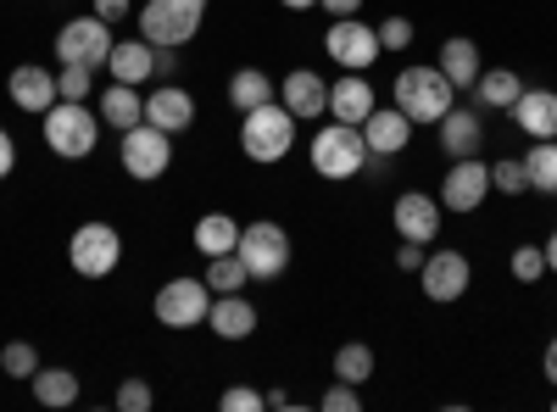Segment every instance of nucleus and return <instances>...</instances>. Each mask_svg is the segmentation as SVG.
<instances>
[{
  "label": "nucleus",
  "mask_w": 557,
  "mask_h": 412,
  "mask_svg": "<svg viewBox=\"0 0 557 412\" xmlns=\"http://www.w3.org/2000/svg\"><path fill=\"white\" fill-rule=\"evenodd\" d=\"M391 96H396V107L412 117V128H418V123H430V128H435V123L457 107L451 78H446L441 67H424V62L401 67V73H396V84H391Z\"/></svg>",
  "instance_id": "f257e3e1"
},
{
  "label": "nucleus",
  "mask_w": 557,
  "mask_h": 412,
  "mask_svg": "<svg viewBox=\"0 0 557 412\" xmlns=\"http://www.w3.org/2000/svg\"><path fill=\"white\" fill-rule=\"evenodd\" d=\"M290 146H296V117H290L285 101H268V107H257V112L240 117V151L251 162L273 167V162L290 157Z\"/></svg>",
  "instance_id": "f03ea898"
},
{
  "label": "nucleus",
  "mask_w": 557,
  "mask_h": 412,
  "mask_svg": "<svg viewBox=\"0 0 557 412\" xmlns=\"http://www.w3.org/2000/svg\"><path fill=\"white\" fill-rule=\"evenodd\" d=\"M39 134H45V146H51L62 162H84L89 151H96L101 140V117L89 112L84 101H62L39 117Z\"/></svg>",
  "instance_id": "7ed1b4c3"
},
{
  "label": "nucleus",
  "mask_w": 557,
  "mask_h": 412,
  "mask_svg": "<svg viewBox=\"0 0 557 412\" xmlns=\"http://www.w3.org/2000/svg\"><path fill=\"white\" fill-rule=\"evenodd\" d=\"M368 167V140L357 123H323L312 134V173L318 178H357Z\"/></svg>",
  "instance_id": "20e7f679"
},
{
  "label": "nucleus",
  "mask_w": 557,
  "mask_h": 412,
  "mask_svg": "<svg viewBox=\"0 0 557 412\" xmlns=\"http://www.w3.org/2000/svg\"><path fill=\"white\" fill-rule=\"evenodd\" d=\"M201 17H207V0H146L139 12V39L151 45H190L201 34Z\"/></svg>",
  "instance_id": "39448f33"
},
{
  "label": "nucleus",
  "mask_w": 557,
  "mask_h": 412,
  "mask_svg": "<svg viewBox=\"0 0 557 412\" xmlns=\"http://www.w3.org/2000/svg\"><path fill=\"white\" fill-rule=\"evenodd\" d=\"M240 262L251 279H278L290 267V235L278 228L273 217H257V223H240Z\"/></svg>",
  "instance_id": "423d86ee"
},
{
  "label": "nucleus",
  "mask_w": 557,
  "mask_h": 412,
  "mask_svg": "<svg viewBox=\"0 0 557 412\" xmlns=\"http://www.w3.org/2000/svg\"><path fill=\"white\" fill-rule=\"evenodd\" d=\"M117 157H123V173L128 178L151 185V178H162L173 167V134H162L157 123H134V128H123Z\"/></svg>",
  "instance_id": "0eeeda50"
},
{
  "label": "nucleus",
  "mask_w": 557,
  "mask_h": 412,
  "mask_svg": "<svg viewBox=\"0 0 557 412\" xmlns=\"http://www.w3.org/2000/svg\"><path fill=\"white\" fill-rule=\"evenodd\" d=\"M323 51H330L341 73H368L385 57V45H380V28H368L362 17H335L330 34H323Z\"/></svg>",
  "instance_id": "6e6552de"
},
{
  "label": "nucleus",
  "mask_w": 557,
  "mask_h": 412,
  "mask_svg": "<svg viewBox=\"0 0 557 412\" xmlns=\"http://www.w3.org/2000/svg\"><path fill=\"white\" fill-rule=\"evenodd\" d=\"M67 262H73V273H84V279H107V273L123 262V235L112 223H78L73 240H67Z\"/></svg>",
  "instance_id": "1a4fd4ad"
},
{
  "label": "nucleus",
  "mask_w": 557,
  "mask_h": 412,
  "mask_svg": "<svg viewBox=\"0 0 557 412\" xmlns=\"http://www.w3.org/2000/svg\"><path fill=\"white\" fill-rule=\"evenodd\" d=\"M151 312H157L162 329H196V324H207V312H212V285L207 279H168L157 290Z\"/></svg>",
  "instance_id": "9d476101"
},
{
  "label": "nucleus",
  "mask_w": 557,
  "mask_h": 412,
  "mask_svg": "<svg viewBox=\"0 0 557 412\" xmlns=\"http://www.w3.org/2000/svg\"><path fill=\"white\" fill-rule=\"evenodd\" d=\"M112 23L107 17H73V23H62L57 28V62H78V67H107V57H112Z\"/></svg>",
  "instance_id": "9b49d317"
},
{
  "label": "nucleus",
  "mask_w": 557,
  "mask_h": 412,
  "mask_svg": "<svg viewBox=\"0 0 557 412\" xmlns=\"http://www.w3.org/2000/svg\"><path fill=\"white\" fill-rule=\"evenodd\" d=\"M418 285H424V296L430 301H462V296H469V285H474V267H469V257H462V251H430L424 257V267H418Z\"/></svg>",
  "instance_id": "f8f14e48"
},
{
  "label": "nucleus",
  "mask_w": 557,
  "mask_h": 412,
  "mask_svg": "<svg viewBox=\"0 0 557 412\" xmlns=\"http://www.w3.org/2000/svg\"><path fill=\"white\" fill-rule=\"evenodd\" d=\"M491 196V162L480 157H457L441 178V207L446 212H480Z\"/></svg>",
  "instance_id": "ddd939ff"
},
{
  "label": "nucleus",
  "mask_w": 557,
  "mask_h": 412,
  "mask_svg": "<svg viewBox=\"0 0 557 412\" xmlns=\"http://www.w3.org/2000/svg\"><path fill=\"white\" fill-rule=\"evenodd\" d=\"M441 217H446L441 196H424V190H407V196H396V207H391L396 235H401V240H418V246H430V240L441 235Z\"/></svg>",
  "instance_id": "4468645a"
},
{
  "label": "nucleus",
  "mask_w": 557,
  "mask_h": 412,
  "mask_svg": "<svg viewBox=\"0 0 557 412\" xmlns=\"http://www.w3.org/2000/svg\"><path fill=\"white\" fill-rule=\"evenodd\" d=\"M7 96H12V107H23V112H34V117H45V112L62 101V96H57V73H51V67H39V62L12 67Z\"/></svg>",
  "instance_id": "2eb2a0df"
},
{
  "label": "nucleus",
  "mask_w": 557,
  "mask_h": 412,
  "mask_svg": "<svg viewBox=\"0 0 557 412\" xmlns=\"http://www.w3.org/2000/svg\"><path fill=\"white\" fill-rule=\"evenodd\" d=\"M278 101L290 107L296 123L323 117L330 112V84H323V73H312V67H296V73H285V84H278Z\"/></svg>",
  "instance_id": "dca6fc26"
},
{
  "label": "nucleus",
  "mask_w": 557,
  "mask_h": 412,
  "mask_svg": "<svg viewBox=\"0 0 557 412\" xmlns=\"http://www.w3.org/2000/svg\"><path fill=\"white\" fill-rule=\"evenodd\" d=\"M362 140H368V157H401L412 140V117L401 107H374L362 123Z\"/></svg>",
  "instance_id": "f3484780"
},
{
  "label": "nucleus",
  "mask_w": 557,
  "mask_h": 412,
  "mask_svg": "<svg viewBox=\"0 0 557 412\" xmlns=\"http://www.w3.org/2000/svg\"><path fill=\"white\" fill-rule=\"evenodd\" d=\"M146 123H157L162 134H184L196 123V96L184 84H157L146 96Z\"/></svg>",
  "instance_id": "a211bd4d"
},
{
  "label": "nucleus",
  "mask_w": 557,
  "mask_h": 412,
  "mask_svg": "<svg viewBox=\"0 0 557 412\" xmlns=\"http://www.w3.org/2000/svg\"><path fill=\"white\" fill-rule=\"evenodd\" d=\"M380 101H374V84H368V73H341L335 84H330V117L335 123H368V112H374Z\"/></svg>",
  "instance_id": "6ab92c4d"
},
{
  "label": "nucleus",
  "mask_w": 557,
  "mask_h": 412,
  "mask_svg": "<svg viewBox=\"0 0 557 412\" xmlns=\"http://www.w3.org/2000/svg\"><path fill=\"white\" fill-rule=\"evenodd\" d=\"M435 134H441V151L457 162V157H480V146H485V123H480V112H469V107H451L441 123H435Z\"/></svg>",
  "instance_id": "aec40b11"
},
{
  "label": "nucleus",
  "mask_w": 557,
  "mask_h": 412,
  "mask_svg": "<svg viewBox=\"0 0 557 412\" xmlns=\"http://www.w3.org/2000/svg\"><path fill=\"white\" fill-rule=\"evenodd\" d=\"M207 329L218 340H251L257 335V307L235 290V296H212V312H207Z\"/></svg>",
  "instance_id": "412c9836"
},
{
  "label": "nucleus",
  "mask_w": 557,
  "mask_h": 412,
  "mask_svg": "<svg viewBox=\"0 0 557 412\" xmlns=\"http://www.w3.org/2000/svg\"><path fill=\"white\" fill-rule=\"evenodd\" d=\"M107 67H112L117 84H134V89H139V84L157 73V45H151V39H117L112 57H107Z\"/></svg>",
  "instance_id": "4be33fe9"
},
{
  "label": "nucleus",
  "mask_w": 557,
  "mask_h": 412,
  "mask_svg": "<svg viewBox=\"0 0 557 412\" xmlns=\"http://www.w3.org/2000/svg\"><path fill=\"white\" fill-rule=\"evenodd\" d=\"M513 123L530 134V140H557V96L552 89H524L513 101Z\"/></svg>",
  "instance_id": "5701e85b"
},
{
  "label": "nucleus",
  "mask_w": 557,
  "mask_h": 412,
  "mask_svg": "<svg viewBox=\"0 0 557 412\" xmlns=\"http://www.w3.org/2000/svg\"><path fill=\"white\" fill-rule=\"evenodd\" d=\"M190 246H196L201 257L235 251V246H240V223L228 217V212H207V217H196V228H190Z\"/></svg>",
  "instance_id": "b1692460"
},
{
  "label": "nucleus",
  "mask_w": 557,
  "mask_h": 412,
  "mask_svg": "<svg viewBox=\"0 0 557 412\" xmlns=\"http://www.w3.org/2000/svg\"><path fill=\"white\" fill-rule=\"evenodd\" d=\"M441 73L451 78V89H474L480 84V45L474 39H446L441 45Z\"/></svg>",
  "instance_id": "393cba45"
},
{
  "label": "nucleus",
  "mask_w": 557,
  "mask_h": 412,
  "mask_svg": "<svg viewBox=\"0 0 557 412\" xmlns=\"http://www.w3.org/2000/svg\"><path fill=\"white\" fill-rule=\"evenodd\" d=\"M101 123L117 128V134L134 128V123H146V96H139L134 84H117V78H112V89L101 96Z\"/></svg>",
  "instance_id": "a878e982"
},
{
  "label": "nucleus",
  "mask_w": 557,
  "mask_h": 412,
  "mask_svg": "<svg viewBox=\"0 0 557 412\" xmlns=\"http://www.w3.org/2000/svg\"><path fill=\"white\" fill-rule=\"evenodd\" d=\"M268 101H278V89H273V78L262 67H240L235 78H228V107H235L240 117L257 112V107H268Z\"/></svg>",
  "instance_id": "bb28decb"
},
{
  "label": "nucleus",
  "mask_w": 557,
  "mask_h": 412,
  "mask_svg": "<svg viewBox=\"0 0 557 412\" xmlns=\"http://www.w3.org/2000/svg\"><path fill=\"white\" fill-rule=\"evenodd\" d=\"M474 96H480V107L513 112V101L524 96V78H519L513 67H485V73H480V84H474Z\"/></svg>",
  "instance_id": "cd10ccee"
},
{
  "label": "nucleus",
  "mask_w": 557,
  "mask_h": 412,
  "mask_svg": "<svg viewBox=\"0 0 557 412\" xmlns=\"http://www.w3.org/2000/svg\"><path fill=\"white\" fill-rule=\"evenodd\" d=\"M28 385H34V401L39 407H73L78 401V374L73 369H45V362H39V374Z\"/></svg>",
  "instance_id": "c85d7f7f"
},
{
  "label": "nucleus",
  "mask_w": 557,
  "mask_h": 412,
  "mask_svg": "<svg viewBox=\"0 0 557 412\" xmlns=\"http://www.w3.org/2000/svg\"><path fill=\"white\" fill-rule=\"evenodd\" d=\"M201 279L212 285V296H235V290L251 285V273H246L240 251H223V257H207V273H201Z\"/></svg>",
  "instance_id": "c756f323"
},
{
  "label": "nucleus",
  "mask_w": 557,
  "mask_h": 412,
  "mask_svg": "<svg viewBox=\"0 0 557 412\" xmlns=\"http://www.w3.org/2000/svg\"><path fill=\"white\" fill-rule=\"evenodd\" d=\"M524 178H530V190L557 196V140H535L524 151Z\"/></svg>",
  "instance_id": "7c9ffc66"
},
{
  "label": "nucleus",
  "mask_w": 557,
  "mask_h": 412,
  "mask_svg": "<svg viewBox=\"0 0 557 412\" xmlns=\"http://www.w3.org/2000/svg\"><path fill=\"white\" fill-rule=\"evenodd\" d=\"M335 379H346V385H368L374 379V346H362V340H346L341 351H335Z\"/></svg>",
  "instance_id": "2f4dec72"
},
{
  "label": "nucleus",
  "mask_w": 557,
  "mask_h": 412,
  "mask_svg": "<svg viewBox=\"0 0 557 412\" xmlns=\"http://www.w3.org/2000/svg\"><path fill=\"white\" fill-rule=\"evenodd\" d=\"M0 374H12V379H34V374H39V351H34L28 340L0 346Z\"/></svg>",
  "instance_id": "473e14b6"
},
{
  "label": "nucleus",
  "mask_w": 557,
  "mask_h": 412,
  "mask_svg": "<svg viewBox=\"0 0 557 412\" xmlns=\"http://www.w3.org/2000/svg\"><path fill=\"white\" fill-rule=\"evenodd\" d=\"M491 190H502V196H524V190H530L524 157H502V162H491Z\"/></svg>",
  "instance_id": "72a5a7b5"
},
{
  "label": "nucleus",
  "mask_w": 557,
  "mask_h": 412,
  "mask_svg": "<svg viewBox=\"0 0 557 412\" xmlns=\"http://www.w3.org/2000/svg\"><path fill=\"white\" fill-rule=\"evenodd\" d=\"M89 84H96V67L62 62V73H57V96L62 101H89Z\"/></svg>",
  "instance_id": "f704fd0d"
},
{
  "label": "nucleus",
  "mask_w": 557,
  "mask_h": 412,
  "mask_svg": "<svg viewBox=\"0 0 557 412\" xmlns=\"http://www.w3.org/2000/svg\"><path fill=\"white\" fill-rule=\"evenodd\" d=\"M507 267H513L519 285H535V279H546V251H541V246H519Z\"/></svg>",
  "instance_id": "c9c22d12"
},
{
  "label": "nucleus",
  "mask_w": 557,
  "mask_h": 412,
  "mask_svg": "<svg viewBox=\"0 0 557 412\" xmlns=\"http://www.w3.org/2000/svg\"><path fill=\"white\" fill-rule=\"evenodd\" d=\"M218 407H223V412H262V407H268V396H262V390H251V385H228V390L218 396Z\"/></svg>",
  "instance_id": "e433bc0d"
},
{
  "label": "nucleus",
  "mask_w": 557,
  "mask_h": 412,
  "mask_svg": "<svg viewBox=\"0 0 557 412\" xmlns=\"http://www.w3.org/2000/svg\"><path fill=\"white\" fill-rule=\"evenodd\" d=\"M151 401H157V390H151L146 379H123V385H117V407H123V412H151Z\"/></svg>",
  "instance_id": "4c0bfd02"
},
{
  "label": "nucleus",
  "mask_w": 557,
  "mask_h": 412,
  "mask_svg": "<svg viewBox=\"0 0 557 412\" xmlns=\"http://www.w3.org/2000/svg\"><path fill=\"white\" fill-rule=\"evenodd\" d=\"M357 407H362V390L346 385V379H335L330 390H323V412H357Z\"/></svg>",
  "instance_id": "58836bf2"
},
{
  "label": "nucleus",
  "mask_w": 557,
  "mask_h": 412,
  "mask_svg": "<svg viewBox=\"0 0 557 412\" xmlns=\"http://www.w3.org/2000/svg\"><path fill=\"white\" fill-rule=\"evenodd\" d=\"M380 45H385V51H407V45H412V23L407 17H385L380 23Z\"/></svg>",
  "instance_id": "ea45409f"
},
{
  "label": "nucleus",
  "mask_w": 557,
  "mask_h": 412,
  "mask_svg": "<svg viewBox=\"0 0 557 412\" xmlns=\"http://www.w3.org/2000/svg\"><path fill=\"white\" fill-rule=\"evenodd\" d=\"M424 257H430V251L418 246V240H401V246H396V267H401V273H418V267H424Z\"/></svg>",
  "instance_id": "a19ab883"
},
{
  "label": "nucleus",
  "mask_w": 557,
  "mask_h": 412,
  "mask_svg": "<svg viewBox=\"0 0 557 412\" xmlns=\"http://www.w3.org/2000/svg\"><path fill=\"white\" fill-rule=\"evenodd\" d=\"M173 73H178V51H173V45H157V73H151V78L173 84Z\"/></svg>",
  "instance_id": "79ce46f5"
},
{
  "label": "nucleus",
  "mask_w": 557,
  "mask_h": 412,
  "mask_svg": "<svg viewBox=\"0 0 557 412\" xmlns=\"http://www.w3.org/2000/svg\"><path fill=\"white\" fill-rule=\"evenodd\" d=\"M134 12V0H96V17H107V23H123Z\"/></svg>",
  "instance_id": "37998d69"
},
{
  "label": "nucleus",
  "mask_w": 557,
  "mask_h": 412,
  "mask_svg": "<svg viewBox=\"0 0 557 412\" xmlns=\"http://www.w3.org/2000/svg\"><path fill=\"white\" fill-rule=\"evenodd\" d=\"M12 167H17V140L0 128V178H12Z\"/></svg>",
  "instance_id": "c03bdc74"
},
{
  "label": "nucleus",
  "mask_w": 557,
  "mask_h": 412,
  "mask_svg": "<svg viewBox=\"0 0 557 412\" xmlns=\"http://www.w3.org/2000/svg\"><path fill=\"white\" fill-rule=\"evenodd\" d=\"M541 374H546V385L557 390V335L546 340V351H541Z\"/></svg>",
  "instance_id": "a18cd8bd"
},
{
  "label": "nucleus",
  "mask_w": 557,
  "mask_h": 412,
  "mask_svg": "<svg viewBox=\"0 0 557 412\" xmlns=\"http://www.w3.org/2000/svg\"><path fill=\"white\" fill-rule=\"evenodd\" d=\"M318 7L330 12V17H357V12H362V0H318Z\"/></svg>",
  "instance_id": "49530a36"
},
{
  "label": "nucleus",
  "mask_w": 557,
  "mask_h": 412,
  "mask_svg": "<svg viewBox=\"0 0 557 412\" xmlns=\"http://www.w3.org/2000/svg\"><path fill=\"white\" fill-rule=\"evenodd\" d=\"M541 251H546V273H557V228L546 235V246H541Z\"/></svg>",
  "instance_id": "de8ad7c7"
},
{
  "label": "nucleus",
  "mask_w": 557,
  "mask_h": 412,
  "mask_svg": "<svg viewBox=\"0 0 557 412\" xmlns=\"http://www.w3.org/2000/svg\"><path fill=\"white\" fill-rule=\"evenodd\" d=\"M278 7H290V12H312L318 0H278Z\"/></svg>",
  "instance_id": "09e8293b"
},
{
  "label": "nucleus",
  "mask_w": 557,
  "mask_h": 412,
  "mask_svg": "<svg viewBox=\"0 0 557 412\" xmlns=\"http://www.w3.org/2000/svg\"><path fill=\"white\" fill-rule=\"evenodd\" d=\"M552 407H557V396H552Z\"/></svg>",
  "instance_id": "8fccbe9b"
}]
</instances>
